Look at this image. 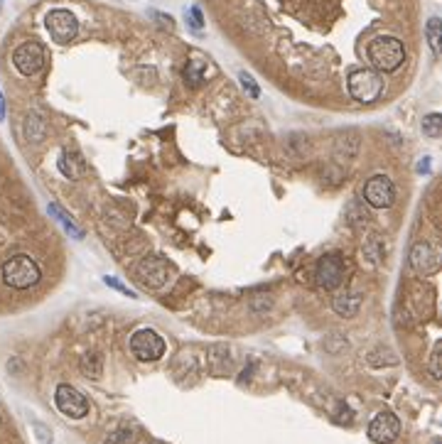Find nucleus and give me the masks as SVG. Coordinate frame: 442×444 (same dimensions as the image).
Here are the masks:
<instances>
[{"label":"nucleus","mask_w":442,"mask_h":444,"mask_svg":"<svg viewBox=\"0 0 442 444\" xmlns=\"http://www.w3.org/2000/svg\"><path fill=\"white\" fill-rule=\"evenodd\" d=\"M366 57H369L371 67L379 74H391L405 62V47L401 39L396 37H376L369 42V49H366Z\"/></svg>","instance_id":"nucleus-1"},{"label":"nucleus","mask_w":442,"mask_h":444,"mask_svg":"<svg viewBox=\"0 0 442 444\" xmlns=\"http://www.w3.org/2000/svg\"><path fill=\"white\" fill-rule=\"evenodd\" d=\"M42 278V270L39 266L32 261L30 256H13L8 263L3 266V282L8 287H15V290H27V287H34Z\"/></svg>","instance_id":"nucleus-2"},{"label":"nucleus","mask_w":442,"mask_h":444,"mask_svg":"<svg viewBox=\"0 0 442 444\" xmlns=\"http://www.w3.org/2000/svg\"><path fill=\"white\" fill-rule=\"evenodd\" d=\"M351 98L359 103H371L384 93V77L376 69H354L346 79Z\"/></svg>","instance_id":"nucleus-3"},{"label":"nucleus","mask_w":442,"mask_h":444,"mask_svg":"<svg viewBox=\"0 0 442 444\" xmlns=\"http://www.w3.org/2000/svg\"><path fill=\"white\" fill-rule=\"evenodd\" d=\"M131 351L138 361H157L165 353V339L152 329H138L131 337Z\"/></svg>","instance_id":"nucleus-4"},{"label":"nucleus","mask_w":442,"mask_h":444,"mask_svg":"<svg viewBox=\"0 0 442 444\" xmlns=\"http://www.w3.org/2000/svg\"><path fill=\"white\" fill-rule=\"evenodd\" d=\"M344 270H346V261L339 253H327V256L320 258L315 270V280L320 287L325 290H337V287L344 282Z\"/></svg>","instance_id":"nucleus-5"},{"label":"nucleus","mask_w":442,"mask_h":444,"mask_svg":"<svg viewBox=\"0 0 442 444\" xmlns=\"http://www.w3.org/2000/svg\"><path fill=\"white\" fill-rule=\"evenodd\" d=\"M44 25H47V32L52 34V39L57 44H69L79 32L77 15L69 13V10H52V13H47Z\"/></svg>","instance_id":"nucleus-6"},{"label":"nucleus","mask_w":442,"mask_h":444,"mask_svg":"<svg viewBox=\"0 0 442 444\" xmlns=\"http://www.w3.org/2000/svg\"><path fill=\"white\" fill-rule=\"evenodd\" d=\"M54 403H57L59 412L67 417H74V420H82V417L89 415V400L69 383H62L54 393Z\"/></svg>","instance_id":"nucleus-7"},{"label":"nucleus","mask_w":442,"mask_h":444,"mask_svg":"<svg viewBox=\"0 0 442 444\" xmlns=\"http://www.w3.org/2000/svg\"><path fill=\"white\" fill-rule=\"evenodd\" d=\"M13 64L18 67L20 74L25 77H34L42 72L44 67V47L39 42H22L13 54Z\"/></svg>","instance_id":"nucleus-8"},{"label":"nucleus","mask_w":442,"mask_h":444,"mask_svg":"<svg viewBox=\"0 0 442 444\" xmlns=\"http://www.w3.org/2000/svg\"><path fill=\"white\" fill-rule=\"evenodd\" d=\"M364 199H366V204L374 209L394 207V199H396L394 182H391L389 177H384V174H374L364 187Z\"/></svg>","instance_id":"nucleus-9"},{"label":"nucleus","mask_w":442,"mask_h":444,"mask_svg":"<svg viewBox=\"0 0 442 444\" xmlns=\"http://www.w3.org/2000/svg\"><path fill=\"white\" fill-rule=\"evenodd\" d=\"M401 435V420L394 412L384 410L371 420L369 425V437L376 444H394Z\"/></svg>","instance_id":"nucleus-10"},{"label":"nucleus","mask_w":442,"mask_h":444,"mask_svg":"<svg viewBox=\"0 0 442 444\" xmlns=\"http://www.w3.org/2000/svg\"><path fill=\"white\" fill-rule=\"evenodd\" d=\"M410 263H413L415 273L420 275H435L440 270V251L433 243H415L413 251H410Z\"/></svg>","instance_id":"nucleus-11"},{"label":"nucleus","mask_w":442,"mask_h":444,"mask_svg":"<svg viewBox=\"0 0 442 444\" xmlns=\"http://www.w3.org/2000/svg\"><path fill=\"white\" fill-rule=\"evenodd\" d=\"M138 275L143 278V280H148L152 287H160L162 282H165L167 278V268L165 263L160 261V258H145V261L141 263V268H138ZM145 282V285H148Z\"/></svg>","instance_id":"nucleus-12"},{"label":"nucleus","mask_w":442,"mask_h":444,"mask_svg":"<svg viewBox=\"0 0 442 444\" xmlns=\"http://www.w3.org/2000/svg\"><path fill=\"white\" fill-rule=\"evenodd\" d=\"M59 169H62L64 177L69 179H79L84 174V159L77 150H64L59 155Z\"/></svg>","instance_id":"nucleus-13"},{"label":"nucleus","mask_w":442,"mask_h":444,"mask_svg":"<svg viewBox=\"0 0 442 444\" xmlns=\"http://www.w3.org/2000/svg\"><path fill=\"white\" fill-rule=\"evenodd\" d=\"M359 304H361V297L359 295L344 292V295H339V297L334 299V312L342 314V317H354V314L359 312Z\"/></svg>","instance_id":"nucleus-14"},{"label":"nucleus","mask_w":442,"mask_h":444,"mask_svg":"<svg viewBox=\"0 0 442 444\" xmlns=\"http://www.w3.org/2000/svg\"><path fill=\"white\" fill-rule=\"evenodd\" d=\"M423 133L428 138H440L442 136V116L440 113H430L423 118Z\"/></svg>","instance_id":"nucleus-15"},{"label":"nucleus","mask_w":442,"mask_h":444,"mask_svg":"<svg viewBox=\"0 0 442 444\" xmlns=\"http://www.w3.org/2000/svg\"><path fill=\"white\" fill-rule=\"evenodd\" d=\"M82 371L86 373L89 378H98L101 376V356H98V353H86L82 361Z\"/></svg>","instance_id":"nucleus-16"},{"label":"nucleus","mask_w":442,"mask_h":444,"mask_svg":"<svg viewBox=\"0 0 442 444\" xmlns=\"http://www.w3.org/2000/svg\"><path fill=\"white\" fill-rule=\"evenodd\" d=\"M364 256L369 258L371 263H379L384 258V243H381L379 236H371L369 243L364 246Z\"/></svg>","instance_id":"nucleus-17"},{"label":"nucleus","mask_w":442,"mask_h":444,"mask_svg":"<svg viewBox=\"0 0 442 444\" xmlns=\"http://www.w3.org/2000/svg\"><path fill=\"white\" fill-rule=\"evenodd\" d=\"M428 42L433 54H440V18H433L428 22Z\"/></svg>","instance_id":"nucleus-18"},{"label":"nucleus","mask_w":442,"mask_h":444,"mask_svg":"<svg viewBox=\"0 0 442 444\" xmlns=\"http://www.w3.org/2000/svg\"><path fill=\"white\" fill-rule=\"evenodd\" d=\"M185 79H187V84H192V86H200L202 84V67H187L185 69Z\"/></svg>","instance_id":"nucleus-19"},{"label":"nucleus","mask_w":442,"mask_h":444,"mask_svg":"<svg viewBox=\"0 0 442 444\" xmlns=\"http://www.w3.org/2000/svg\"><path fill=\"white\" fill-rule=\"evenodd\" d=\"M241 81H243V86L251 91V96H258V86L253 84V79L251 77H246V74H241Z\"/></svg>","instance_id":"nucleus-20"},{"label":"nucleus","mask_w":442,"mask_h":444,"mask_svg":"<svg viewBox=\"0 0 442 444\" xmlns=\"http://www.w3.org/2000/svg\"><path fill=\"white\" fill-rule=\"evenodd\" d=\"M192 22H195L197 25V27H200V25H202V15H200V10H192Z\"/></svg>","instance_id":"nucleus-21"},{"label":"nucleus","mask_w":442,"mask_h":444,"mask_svg":"<svg viewBox=\"0 0 442 444\" xmlns=\"http://www.w3.org/2000/svg\"><path fill=\"white\" fill-rule=\"evenodd\" d=\"M428 164H430V159H428V157H425V159H423V162H420V167H418V169H420V172H428V169H430V167H428Z\"/></svg>","instance_id":"nucleus-22"},{"label":"nucleus","mask_w":442,"mask_h":444,"mask_svg":"<svg viewBox=\"0 0 442 444\" xmlns=\"http://www.w3.org/2000/svg\"><path fill=\"white\" fill-rule=\"evenodd\" d=\"M5 118V101H3V93H0V121Z\"/></svg>","instance_id":"nucleus-23"},{"label":"nucleus","mask_w":442,"mask_h":444,"mask_svg":"<svg viewBox=\"0 0 442 444\" xmlns=\"http://www.w3.org/2000/svg\"><path fill=\"white\" fill-rule=\"evenodd\" d=\"M150 444H160V442H150Z\"/></svg>","instance_id":"nucleus-24"}]
</instances>
